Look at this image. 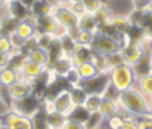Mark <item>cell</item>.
<instances>
[{
	"mask_svg": "<svg viewBox=\"0 0 152 129\" xmlns=\"http://www.w3.org/2000/svg\"><path fill=\"white\" fill-rule=\"evenodd\" d=\"M86 13H94L95 11H97L105 1L104 0H83Z\"/></svg>",
	"mask_w": 152,
	"mask_h": 129,
	"instance_id": "cell-33",
	"label": "cell"
},
{
	"mask_svg": "<svg viewBox=\"0 0 152 129\" xmlns=\"http://www.w3.org/2000/svg\"><path fill=\"white\" fill-rule=\"evenodd\" d=\"M9 1H11V0H9Z\"/></svg>",
	"mask_w": 152,
	"mask_h": 129,
	"instance_id": "cell-45",
	"label": "cell"
},
{
	"mask_svg": "<svg viewBox=\"0 0 152 129\" xmlns=\"http://www.w3.org/2000/svg\"><path fill=\"white\" fill-rule=\"evenodd\" d=\"M113 15H114V13H113L111 9H110L105 3H104L97 11H95V12L92 13V16H94V18L96 19L98 26H99L101 24H104V23L109 22L110 18L113 17Z\"/></svg>",
	"mask_w": 152,
	"mask_h": 129,
	"instance_id": "cell-27",
	"label": "cell"
},
{
	"mask_svg": "<svg viewBox=\"0 0 152 129\" xmlns=\"http://www.w3.org/2000/svg\"><path fill=\"white\" fill-rule=\"evenodd\" d=\"M5 13L16 19V20H23L30 17V12H29V6L23 1V0H11L7 3Z\"/></svg>",
	"mask_w": 152,
	"mask_h": 129,
	"instance_id": "cell-14",
	"label": "cell"
},
{
	"mask_svg": "<svg viewBox=\"0 0 152 129\" xmlns=\"http://www.w3.org/2000/svg\"><path fill=\"white\" fill-rule=\"evenodd\" d=\"M90 61L94 63V66L96 67L97 72L98 73H102V74H109L110 72V66H109V62H108V59H107V55H103V54H99V53H92V56L90 59Z\"/></svg>",
	"mask_w": 152,
	"mask_h": 129,
	"instance_id": "cell-25",
	"label": "cell"
},
{
	"mask_svg": "<svg viewBox=\"0 0 152 129\" xmlns=\"http://www.w3.org/2000/svg\"><path fill=\"white\" fill-rule=\"evenodd\" d=\"M69 7L78 17H80V16L86 13V10H85L83 0H73V1L71 3V5H69Z\"/></svg>",
	"mask_w": 152,
	"mask_h": 129,
	"instance_id": "cell-35",
	"label": "cell"
},
{
	"mask_svg": "<svg viewBox=\"0 0 152 129\" xmlns=\"http://www.w3.org/2000/svg\"><path fill=\"white\" fill-rule=\"evenodd\" d=\"M121 54H122V58H124V62L126 65H129V66H134L137 65L140 59L144 56L145 54V50L141 46V43H135V42H128L126 41L125 44L121 47L120 49Z\"/></svg>",
	"mask_w": 152,
	"mask_h": 129,
	"instance_id": "cell-8",
	"label": "cell"
},
{
	"mask_svg": "<svg viewBox=\"0 0 152 129\" xmlns=\"http://www.w3.org/2000/svg\"><path fill=\"white\" fill-rule=\"evenodd\" d=\"M118 103L120 110L127 112L135 118L142 117L151 112L147 97L144 96L135 86L120 92L118 97Z\"/></svg>",
	"mask_w": 152,
	"mask_h": 129,
	"instance_id": "cell-1",
	"label": "cell"
},
{
	"mask_svg": "<svg viewBox=\"0 0 152 129\" xmlns=\"http://www.w3.org/2000/svg\"><path fill=\"white\" fill-rule=\"evenodd\" d=\"M71 89V95H72V99L75 106H82L84 104V101L88 96V93L80 87V86H72Z\"/></svg>",
	"mask_w": 152,
	"mask_h": 129,
	"instance_id": "cell-31",
	"label": "cell"
},
{
	"mask_svg": "<svg viewBox=\"0 0 152 129\" xmlns=\"http://www.w3.org/2000/svg\"><path fill=\"white\" fill-rule=\"evenodd\" d=\"M47 69H48L47 66H42L39 63L31 62V61L26 60V58H25V60L23 61V63L19 66V68L17 71H18L19 78H23L29 81H34L37 78H40Z\"/></svg>",
	"mask_w": 152,
	"mask_h": 129,
	"instance_id": "cell-10",
	"label": "cell"
},
{
	"mask_svg": "<svg viewBox=\"0 0 152 129\" xmlns=\"http://www.w3.org/2000/svg\"><path fill=\"white\" fill-rule=\"evenodd\" d=\"M121 47H122V42L120 39H118L116 37H113V36H109V35L97 31L95 35V39L92 42L91 49L95 53L109 55L111 53L120 50Z\"/></svg>",
	"mask_w": 152,
	"mask_h": 129,
	"instance_id": "cell-3",
	"label": "cell"
},
{
	"mask_svg": "<svg viewBox=\"0 0 152 129\" xmlns=\"http://www.w3.org/2000/svg\"><path fill=\"white\" fill-rule=\"evenodd\" d=\"M151 68H152V53H145L144 56L140 59V61L133 66L137 78L148 74L151 72Z\"/></svg>",
	"mask_w": 152,
	"mask_h": 129,
	"instance_id": "cell-19",
	"label": "cell"
},
{
	"mask_svg": "<svg viewBox=\"0 0 152 129\" xmlns=\"http://www.w3.org/2000/svg\"><path fill=\"white\" fill-rule=\"evenodd\" d=\"M135 87L147 98L152 96V68L148 74L137 79Z\"/></svg>",
	"mask_w": 152,
	"mask_h": 129,
	"instance_id": "cell-24",
	"label": "cell"
},
{
	"mask_svg": "<svg viewBox=\"0 0 152 129\" xmlns=\"http://www.w3.org/2000/svg\"><path fill=\"white\" fill-rule=\"evenodd\" d=\"M23 1H24V3H25V4L28 5V6H29V5H30V4L32 3V1H35V0H23Z\"/></svg>",
	"mask_w": 152,
	"mask_h": 129,
	"instance_id": "cell-42",
	"label": "cell"
},
{
	"mask_svg": "<svg viewBox=\"0 0 152 129\" xmlns=\"http://www.w3.org/2000/svg\"><path fill=\"white\" fill-rule=\"evenodd\" d=\"M7 92L11 102L25 98L34 93V82L23 78H18L12 85L7 87Z\"/></svg>",
	"mask_w": 152,
	"mask_h": 129,
	"instance_id": "cell-9",
	"label": "cell"
},
{
	"mask_svg": "<svg viewBox=\"0 0 152 129\" xmlns=\"http://www.w3.org/2000/svg\"><path fill=\"white\" fill-rule=\"evenodd\" d=\"M95 35H96V32H94V31L79 29L77 35H75V37H74V41L77 42L78 44H82V46H85V47H91L92 42L95 39Z\"/></svg>",
	"mask_w": 152,
	"mask_h": 129,
	"instance_id": "cell-29",
	"label": "cell"
},
{
	"mask_svg": "<svg viewBox=\"0 0 152 129\" xmlns=\"http://www.w3.org/2000/svg\"><path fill=\"white\" fill-rule=\"evenodd\" d=\"M9 0H0V11H5Z\"/></svg>",
	"mask_w": 152,
	"mask_h": 129,
	"instance_id": "cell-39",
	"label": "cell"
},
{
	"mask_svg": "<svg viewBox=\"0 0 152 129\" xmlns=\"http://www.w3.org/2000/svg\"><path fill=\"white\" fill-rule=\"evenodd\" d=\"M92 53H94V50L91 49V47H85V46L78 44V43L75 42L74 48L71 53V59H72L74 66H77L82 62L90 61V59L92 56Z\"/></svg>",
	"mask_w": 152,
	"mask_h": 129,
	"instance_id": "cell-16",
	"label": "cell"
},
{
	"mask_svg": "<svg viewBox=\"0 0 152 129\" xmlns=\"http://www.w3.org/2000/svg\"><path fill=\"white\" fill-rule=\"evenodd\" d=\"M10 108L13 111H16L17 114H20V115H24L28 117H34L42 109V101L36 95L32 93L25 98L11 102Z\"/></svg>",
	"mask_w": 152,
	"mask_h": 129,
	"instance_id": "cell-4",
	"label": "cell"
},
{
	"mask_svg": "<svg viewBox=\"0 0 152 129\" xmlns=\"http://www.w3.org/2000/svg\"><path fill=\"white\" fill-rule=\"evenodd\" d=\"M110 25L115 32L116 37L125 41L126 42V35L129 31L131 26H132V22L128 17V15H113V17L110 18Z\"/></svg>",
	"mask_w": 152,
	"mask_h": 129,
	"instance_id": "cell-13",
	"label": "cell"
},
{
	"mask_svg": "<svg viewBox=\"0 0 152 129\" xmlns=\"http://www.w3.org/2000/svg\"><path fill=\"white\" fill-rule=\"evenodd\" d=\"M11 54H3V53H0V71L9 67L11 65Z\"/></svg>",
	"mask_w": 152,
	"mask_h": 129,
	"instance_id": "cell-38",
	"label": "cell"
},
{
	"mask_svg": "<svg viewBox=\"0 0 152 129\" xmlns=\"http://www.w3.org/2000/svg\"><path fill=\"white\" fill-rule=\"evenodd\" d=\"M147 99H148V108H150V111L152 112V96H151V97H148Z\"/></svg>",
	"mask_w": 152,
	"mask_h": 129,
	"instance_id": "cell-41",
	"label": "cell"
},
{
	"mask_svg": "<svg viewBox=\"0 0 152 129\" xmlns=\"http://www.w3.org/2000/svg\"><path fill=\"white\" fill-rule=\"evenodd\" d=\"M46 115H47L48 124H49V127L52 129H60L64 125L65 121L67 120V117H65L64 115H61L59 112H55V111L49 112V114H46Z\"/></svg>",
	"mask_w": 152,
	"mask_h": 129,
	"instance_id": "cell-30",
	"label": "cell"
},
{
	"mask_svg": "<svg viewBox=\"0 0 152 129\" xmlns=\"http://www.w3.org/2000/svg\"><path fill=\"white\" fill-rule=\"evenodd\" d=\"M104 1H105V0H104Z\"/></svg>",
	"mask_w": 152,
	"mask_h": 129,
	"instance_id": "cell-46",
	"label": "cell"
},
{
	"mask_svg": "<svg viewBox=\"0 0 152 129\" xmlns=\"http://www.w3.org/2000/svg\"><path fill=\"white\" fill-rule=\"evenodd\" d=\"M19 78L18 71L11 66L0 71V87H9Z\"/></svg>",
	"mask_w": 152,
	"mask_h": 129,
	"instance_id": "cell-23",
	"label": "cell"
},
{
	"mask_svg": "<svg viewBox=\"0 0 152 129\" xmlns=\"http://www.w3.org/2000/svg\"><path fill=\"white\" fill-rule=\"evenodd\" d=\"M0 53L12 55V54H16V53H22V50L15 48L10 35L0 34Z\"/></svg>",
	"mask_w": 152,
	"mask_h": 129,
	"instance_id": "cell-28",
	"label": "cell"
},
{
	"mask_svg": "<svg viewBox=\"0 0 152 129\" xmlns=\"http://www.w3.org/2000/svg\"><path fill=\"white\" fill-rule=\"evenodd\" d=\"M120 110V106H119V103L118 101L115 99H109V98H103L102 101V104H101V108L98 110V112L103 116L104 120L116 115Z\"/></svg>",
	"mask_w": 152,
	"mask_h": 129,
	"instance_id": "cell-20",
	"label": "cell"
},
{
	"mask_svg": "<svg viewBox=\"0 0 152 129\" xmlns=\"http://www.w3.org/2000/svg\"><path fill=\"white\" fill-rule=\"evenodd\" d=\"M103 98H104V97H103L102 93H88V96H86V98H85V101H84V104H83L82 106H83L89 114L98 112Z\"/></svg>",
	"mask_w": 152,
	"mask_h": 129,
	"instance_id": "cell-21",
	"label": "cell"
},
{
	"mask_svg": "<svg viewBox=\"0 0 152 129\" xmlns=\"http://www.w3.org/2000/svg\"><path fill=\"white\" fill-rule=\"evenodd\" d=\"M109 84V74L98 73L91 79L80 81L79 86L86 93H102Z\"/></svg>",
	"mask_w": 152,
	"mask_h": 129,
	"instance_id": "cell-11",
	"label": "cell"
},
{
	"mask_svg": "<svg viewBox=\"0 0 152 129\" xmlns=\"http://www.w3.org/2000/svg\"><path fill=\"white\" fill-rule=\"evenodd\" d=\"M78 28L82 29V30H90V31L97 32L98 24H97L96 19L94 18L92 13H85V15H83V16L79 17Z\"/></svg>",
	"mask_w": 152,
	"mask_h": 129,
	"instance_id": "cell-26",
	"label": "cell"
},
{
	"mask_svg": "<svg viewBox=\"0 0 152 129\" xmlns=\"http://www.w3.org/2000/svg\"><path fill=\"white\" fill-rule=\"evenodd\" d=\"M134 10H150L152 9V0H131Z\"/></svg>",
	"mask_w": 152,
	"mask_h": 129,
	"instance_id": "cell-37",
	"label": "cell"
},
{
	"mask_svg": "<svg viewBox=\"0 0 152 129\" xmlns=\"http://www.w3.org/2000/svg\"><path fill=\"white\" fill-rule=\"evenodd\" d=\"M32 123H34V129H52L48 124L47 115L42 109L32 117Z\"/></svg>",
	"mask_w": 152,
	"mask_h": 129,
	"instance_id": "cell-32",
	"label": "cell"
},
{
	"mask_svg": "<svg viewBox=\"0 0 152 129\" xmlns=\"http://www.w3.org/2000/svg\"><path fill=\"white\" fill-rule=\"evenodd\" d=\"M60 129H86L85 123L80 121H75L72 118H67L64 123V125Z\"/></svg>",
	"mask_w": 152,
	"mask_h": 129,
	"instance_id": "cell-36",
	"label": "cell"
},
{
	"mask_svg": "<svg viewBox=\"0 0 152 129\" xmlns=\"http://www.w3.org/2000/svg\"><path fill=\"white\" fill-rule=\"evenodd\" d=\"M0 122L4 129H34L32 117L17 114L11 108L0 115Z\"/></svg>",
	"mask_w": 152,
	"mask_h": 129,
	"instance_id": "cell-6",
	"label": "cell"
},
{
	"mask_svg": "<svg viewBox=\"0 0 152 129\" xmlns=\"http://www.w3.org/2000/svg\"><path fill=\"white\" fill-rule=\"evenodd\" d=\"M53 16L55 17L56 22L59 23L60 28L64 29L66 32H69L72 30L78 29V22L79 17L75 15L69 6L65 5H56L52 10Z\"/></svg>",
	"mask_w": 152,
	"mask_h": 129,
	"instance_id": "cell-5",
	"label": "cell"
},
{
	"mask_svg": "<svg viewBox=\"0 0 152 129\" xmlns=\"http://www.w3.org/2000/svg\"><path fill=\"white\" fill-rule=\"evenodd\" d=\"M73 0H58V5H65V6H69Z\"/></svg>",
	"mask_w": 152,
	"mask_h": 129,
	"instance_id": "cell-40",
	"label": "cell"
},
{
	"mask_svg": "<svg viewBox=\"0 0 152 129\" xmlns=\"http://www.w3.org/2000/svg\"><path fill=\"white\" fill-rule=\"evenodd\" d=\"M107 59H108V62H109V66L110 68L115 67V66H119L121 63H125L124 62V58H122V54L120 50L115 52V53H111L109 55H107Z\"/></svg>",
	"mask_w": 152,
	"mask_h": 129,
	"instance_id": "cell-34",
	"label": "cell"
},
{
	"mask_svg": "<svg viewBox=\"0 0 152 129\" xmlns=\"http://www.w3.org/2000/svg\"><path fill=\"white\" fill-rule=\"evenodd\" d=\"M0 129H4V128H3V124H1V122H0Z\"/></svg>",
	"mask_w": 152,
	"mask_h": 129,
	"instance_id": "cell-44",
	"label": "cell"
},
{
	"mask_svg": "<svg viewBox=\"0 0 152 129\" xmlns=\"http://www.w3.org/2000/svg\"><path fill=\"white\" fill-rule=\"evenodd\" d=\"M34 22H35V26H36L37 34L50 35V36H54L56 38H59L60 36L66 34V31L60 28L59 23L56 22L55 17L53 16V13L34 18Z\"/></svg>",
	"mask_w": 152,
	"mask_h": 129,
	"instance_id": "cell-7",
	"label": "cell"
},
{
	"mask_svg": "<svg viewBox=\"0 0 152 129\" xmlns=\"http://www.w3.org/2000/svg\"><path fill=\"white\" fill-rule=\"evenodd\" d=\"M137 79L133 67L126 63L113 67L109 72V81L119 92L135 86Z\"/></svg>",
	"mask_w": 152,
	"mask_h": 129,
	"instance_id": "cell-2",
	"label": "cell"
},
{
	"mask_svg": "<svg viewBox=\"0 0 152 129\" xmlns=\"http://www.w3.org/2000/svg\"><path fill=\"white\" fill-rule=\"evenodd\" d=\"M75 71H77L80 80H88V79H91L94 78L95 75L98 74L96 67L94 66V63L91 61H85V62H82L77 66H74Z\"/></svg>",
	"mask_w": 152,
	"mask_h": 129,
	"instance_id": "cell-22",
	"label": "cell"
},
{
	"mask_svg": "<svg viewBox=\"0 0 152 129\" xmlns=\"http://www.w3.org/2000/svg\"><path fill=\"white\" fill-rule=\"evenodd\" d=\"M53 7L50 5H48L45 0H35L29 5V12H30V17L31 18H37L45 15H49L52 13Z\"/></svg>",
	"mask_w": 152,
	"mask_h": 129,
	"instance_id": "cell-18",
	"label": "cell"
},
{
	"mask_svg": "<svg viewBox=\"0 0 152 129\" xmlns=\"http://www.w3.org/2000/svg\"><path fill=\"white\" fill-rule=\"evenodd\" d=\"M150 50L152 53V38H150Z\"/></svg>",
	"mask_w": 152,
	"mask_h": 129,
	"instance_id": "cell-43",
	"label": "cell"
},
{
	"mask_svg": "<svg viewBox=\"0 0 152 129\" xmlns=\"http://www.w3.org/2000/svg\"><path fill=\"white\" fill-rule=\"evenodd\" d=\"M53 73L56 75V78H61L65 79L67 77V74L74 68V63L71 59V56L68 55H62L56 62H54L52 65V67H49Z\"/></svg>",
	"mask_w": 152,
	"mask_h": 129,
	"instance_id": "cell-15",
	"label": "cell"
},
{
	"mask_svg": "<svg viewBox=\"0 0 152 129\" xmlns=\"http://www.w3.org/2000/svg\"><path fill=\"white\" fill-rule=\"evenodd\" d=\"M26 60L35 62V63H39L42 66H49V55L47 49L40 48V47H35L34 49H31L26 55H25Z\"/></svg>",
	"mask_w": 152,
	"mask_h": 129,
	"instance_id": "cell-17",
	"label": "cell"
},
{
	"mask_svg": "<svg viewBox=\"0 0 152 129\" xmlns=\"http://www.w3.org/2000/svg\"><path fill=\"white\" fill-rule=\"evenodd\" d=\"M15 36H17L23 43L34 38L36 35H37V31H36V26H35V22H34V18L29 17L26 19H23V20H19L16 25V29L13 32Z\"/></svg>",
	"mask_w": 152,
	"mask_h": 129,
	"instance_id": "cell-12",
	"label": "cell"
}]
</instances>
